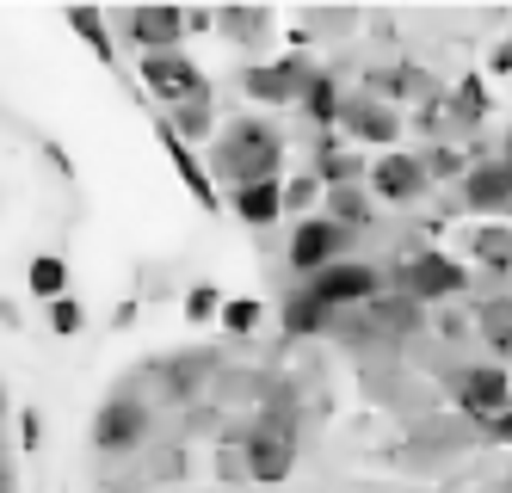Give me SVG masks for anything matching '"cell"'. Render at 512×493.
<instances>
[{"label":"cell","instance_id":"6da1fadb","mask_svg":"<svg viewBox=\"0 0 512 493\" xmlns=\"http://www.w3.org/2000/svg\"><path fill=\"white\" fill-rule=\"evenodd\" d=\"M297 450H303L297 407L278 401V407H266L260 420L247 426V438H241V463H247V475L260 481V487H278V481H290V469H297Z\"/></svg>","mask_w":512,"mask_h":493},{"label":"cell","instance_id":"7a4b0ae2","mask_svg":"<svg viewBox=\"0 0 512 493\" xmlns=\"http://www.w3.org/2000/svg\"><path fill=\"white\" fill-rule=\"evenodd\" d=\"M278 161H284V136H278L272 124H253V118L229 124V130H223V142L210 148V167L223 173L229 185H260V179H278Z\"/></svg>","mask_w":512,"mask_h":493},{"label":"cell","instance_id":"3957f363","mask_svg":"<svg viewBox=\"0 0 512 493\" xmlns=\"http://www.w3.org/2000/svg\"><path fill=\"white\" fill-rule=\"evenodd\" d=\"M303 296L315 302V309H327V315H352V309H364V302L383 296V272L364 265V259H340V265H321V272L303 284Z\"/></svg>","mask_w":512,"mask_h":493},{"label":"cell","instance_id":"277c9868","mask_svg":"<svg viewBox=\"0 0 512 493\" xmlns=\"http://www.w3.org/2000/svg\"><path fill=\"white\" fill-rule=\"evenodd\" d=\"M457 290H469V272H463L451 253L420 247V253H408V259L395 265V296H408L414 309H426V302H445V296H457Z\"/></svg>","mask_w":512,"mask_h":493},{"label":"cell","instance_id":"5b68a950","mask_svg":"<svg viewBox=\"0 0 512 493\" xmlns=\"http://www.w3.org/2000/svg\"><path fill=\"white\" fill-rule=\"evenodd\" d=\"M155 432V407L142 395H112L99 413H93V450L99 457H130V450H142Z\"/></svg>","mask_w":512,"mask_h":493},{"label":"cell","instance_id":"8992f818","mask_svg":"<svg viewBox=\"0 0 512 493\" xmlns=\"http://www.w3.org/2000/svg\"><path fill=\"white\" fill-rule=\"evenodd\" d=\"M309 74H315V62H309L303 50H290V56H278V62H253V68L241 74V87L260 99V105H297L303 87H309Z\"/></svg>","mask_w":512,"mask_h":493},{"label":"cell","instance_id":"52a82bcc","mask_svg":"<svg viewBox=\"0 0 512 493\" xmlns=\"http://www.w3.org/2000/svg\"><path fill=\"white\" fill-rule=\"evenodd\" d=\"M340 259H352V235L327 216H303L297 235H290V265H297L303 278H315L321 265H340Z\"/></svg>","mask_w":512,"mask_h":493},{"label":"cell","instance_id":"ba28073f","mask_svg":"<svg viewBox=\"0 0 512 493\" xmlns=\"http://www.w3.org/2000/svg\"><path fill=\"white\" fill-rule=\"evenodd\" d=\"M142 87H149L167 111L186 105V99H198V93H210L204 68H198L186 50H173V56H142Z\"/></svg>","mask_w":512,"mask_h":493},{"label":"cell","instance_id":"9c48e42d","mask_svg":"<svg viewBox=\"0 0 512 493\" xmlns=\"http://www.w3.org/2000/svg\"><path fill=\"white\" fill-rule=\"evenodd\" d=\"M334 130H346L352 142H401V111L395 105H383V99H371V93H340V118H334Z\"/></svg>","mask_w":512,"mask_h":493},{"label":"cell","instance_id":"30bf717a","mask_svg":"<svg viewBox=\"0 0 512 493\" xmlns=\"http://www.w3.org/2000/svg\"><path fill=\"white\" fill-rule=\"evenodd\" d=\"M124 37L142 56H173L186 44V7H130L124 13Z\"/></svg>","mask_w":512,"mask_h":493},{"label":"cell","instance_id":"8fae6325","mask_svg":"<svg viewBox=\"0 0 512 493\" xmlns=\"http://www.w3.org/2000/svg\"><path fill=\"white\" fill-rule=\"evenodd\" d=\"M451 401L475 420H488V413H506L512 407V383H506V364H475V370H457L451 376Z\"/></svg>","mask_w":512,"mask_h":493},{"label":"cell","instance_id":"7c38bea8","mask_svg":"<svg viewBox=\"0 0 512 493\" xmlns=\"http://www.w3.org/2000/svg\"><path fill=\"white\" fill-rule=\"evenodd\" d=\"M371 192H377L383 204H420V198L432 192V179L420 173V161L408 155V148H389V155L371 161Z\"/></svg>","mask_w":512,"mask_h":493},{"label":"cell","instance_id":"4fadbf2b","mask_svg":"<svg viewBox=\"0 0 512 493\" xmlns=\"http://www.w3.org/2000/svg\"><path fill=\"white\" fill-rule=\"evenodd\" d=\"M463 204L475 210V216H494V222H506V204H512V161H506V148L494 161H482L469 179H463Z\"/></svg>","mask_w":512,"mask_h":493},{"label":"cell","instance_id":"5bb4252c","mask_svg":"<svg viewBox=\"0 0 512 493\" xmlns=\"http://www.w3.org/2000/svg\"><path fill=\"white\" fill-rule=\"evenodd\" d=\"M364 81H371L383 99H401V105H432V99H438V81H432L426 68H414V62H389V68H371ZM377 93H371V99H377Z\"/></svg>","mask_w":512,"mask_h":493},{"label":"cell","instance_id":"9a60e30c","mask_svg":"<svg viewBox=\"0 0 512 493\" xmlns=\"http://www.w3.org/2000/svg\"><path fill=\"white\" fill-rule=\"evenodd\" d=\"M229 210L247 222V229H272V222L284 216V210H278V179H260V185H235V192H229Z\"/></svg>","mask_w":512,"mask_h":493},{"label":"cell","instance_id":"2e32d148","mask_svg":"<svg viewBox=\"0 0 512 493\" xmlns=\"http://www.w3.org/2000/svg\"><path fill=\"white\" fill-rule=\"evenodd\" d=\"M321 148V155H315V185H321V192H334V185H358V173H364V161H358V148H340L334 136H321L315 142Z\"/></svg>","mask_w":512,"mask_h":493},{"label":"cell","instance_id":"e0dca14e","mask_svg":"<svg viewBox=\"0 0 512 493\" xmlns=\"http://www.w3.org/2000/svg\"><path fill=\"white\" fill-rule=\"evenodd\" d=\"M297 105H303V118H309V124H315L321 136H334V118H340V81H334V74H327V68H315Z\"/></svg>","mask_w":512,"mask_h":493},{"label":"cell","instance_id":"ac0fdd59","mask_svg":"<svg viewBox=\"0 0 512 493\" xmlns=\"http://www.w3.org/2000/svg\"><path fill=\"white\" fill-rule=\"evenodd\" d=\"M161 148H167V161L179 167V179H186V192H192V198H198L204 210H216V192H210V173H204V161H198V155H192V148L179 142V136H173L167 124H161Z\"/></svg>","mask_w":512,"mask_h":493},{"label":"cell","instance_id":"d6986e66","mask_svg":"<svg viewBox=\"0 0 512 493\" xmlns=\"http://www.w3.org/2000/svg\"><path fill=\"white\" fill-rule=\"evenodd\" d=\"M161 124H167V130H173L179 142H186V148H192V142H210V124H216V105H210V93H198V99H186V105H173V111H167Z\"/></svg>","mask_w":512,"mask_h":493},{"label":"cell","instance_id":"ffe728a7","mask_svg":"<svg viewBox=\"0 0 512 493\" xmlns=\"http://www.w3.org/2000/svg\"><path fill=\"white\" fill-rule=\"evenodd\" d=\"M321 198H327V222H340L346 235H352V229H364V222L377 216L371 192H358V185H334V192H321Z\"/></svg>","mask_w":512,"mask_h":493},{"label":"cell","instance_id":"44dd1931","mask_svg":"<svg viewBox=\"0 0 512 493\" xmlns=\"http://www.w3.org/2000/svg\"><path fill=\"white\" fill-rule=\"evenodd\" d=\"M327 327H334V315L315 309L303 290H290V296H284V339H315V333H327Z\"/></svg>","mask_w":512,"mask_h":493},{"label":"cell","instance_id":"7402d4cb","mask_svg":"<svg viewBox=\"0 0 512 493\" xmlns=\"http://www.w3.org/2000/svg\"><path fill=\"white\" fill-rule=\"evenodd\" d=\"M25 284H31V296H38V302L68 296V259L62 253H38V259L25 265Z\"/></svg>","mask_w":512,"mask_h":493},{"label":"cell","instance_id":"603a6c76","mask_svg":"<svg viewBox=\"0 0 512 493\" xmlns=\"http://www.w3.org/2000/svg\"><path fill=\"white\" fill-rule=\"evenodd\" d=\"M210 25H223L235 44H253V37L272 25V13L266 7H223V13H210Z\"/></svg>","mask_w":512,"mask_h":493},{"label":"cell","instance_id":"cb8c5ba5","mask_svg":"<svg viewBox=\"0 0 512 493\" xmlns=\"http://www.w3.org/2000/svg\"><path fill=\"white\" fill-rule=\"evenodd\" d=\"M260 296H235V302H223V309H216V321H223V333L229 339H247L253 327H260Z\"/></svg>","mask_w":512,"mask_h":493},{"label":"cell","instance_id":"d4e9b609","mask_svg":"<svg viewBox=\"0 0 512 493\" xmlns=\"http://www.w3.org/2000/svg\"><path fill=\"white\" fill-rule=\"evenodd\" d=\"M68 25H75V31L87 37V50H93L99 62H112V31H105L99 7H68Z\"/></svg>","mask_w":512,"mask_h":493},{"label":"cell","instance_id":"484cf974","mask_svg":"<svg viewBox=\"0 0 512 493\" xmlns=\"http://www.w3.org/2000/svg\"><path fill=\"white\" fill-rule=\"evenodd\" d=\"M315 198H321V185H315L309 173H297V179H278V210H284V216H297V222H303Z\"/></svg>","mask_w":512,"mask_h":493},{"label":"cell","instance_id":"4316f807","mask_svg":"<svg viewBox=\"0 0 512 493\" xmlns=\"http://www.w3.org/2000/svg\"><path fill=\"white\" fill-rule=\"evenodd\" d=\"M475 259L494 265V272L506 278V259H512V235H506V222H488V229L475 235Z\"/></svg>","mask_w":512,"mask_h":493},{"label":"cell","instance_id":"83f0119b","mask_svg":"<svg viewBox=\"0 0 512 493\" xmlns=\"http://www.w3.org/2000/svg\"><path fill=\"white\" fill-rule=\"evenodd\" d=\"M414 161H420V173H426V179H457V173H463V148L432 142L426 155H414Z\"/></svg>","mask_w":512,"mask_h":493},{"label":"cell","instance_id":"f1b7e54d","mask_svg":"<svg viewBox=\"0 0 512 493\" xmlns=\"http://www.w3.org/2000/svg\"><path fill=\"white\" fill-rule=\"evenodd\" d=\"M44 309H50V333H56V339H75V333L87 327V309H81L75 296H56V302H44Z\"/></svg>","mask_w":512,"mask_h":493},{"label":"cell","instance_id":"f546056e","mask_svg":"<svg viewBox=\"0 0 512 493\" xmlns=\"http://www.w3.org/2000/svg\"><path fill=\"white\" fill-rule=\"evenodd\" d=\"M482 339H488V346L500 352V364H506V346H512V315H506V296L482 309Z\"/></svg>","mask_w":512,"mask_h":493},{"label":"cell","instance_id":"4dcf8cb0","mask_svg":"<svg viewBox=\"0 0 512 493\" xmlns=\"http://www.w3.org/2000/svg\"><path fill=\"white\" fill-rule=\"evenodd\" d=\"M216 309H223V290H216V284H192V290H186V321H192V327L216 321Z\"/></svg>","mask_w":512,"mask_h":493},{"label":"cell","instance_id":"1f68e13d","mask_svg":"<svg viewBox=\"0 0 512 493\" xmlns=\"http://www.w3.org/2000/svg\"><path fill=\"white\" fill-rule=\"evenodd\" d=\"M204 370H210V358H179V364H167V395H192Z\"/></svg>","mask_w":512,"mask_h":493},{"label":"cell","instance_id":"d6a6232c","mask_svg":"<svg viewBox=\"0 0 512 493\" xmlns=\"http://www.w3.org/2000/svg\"><path fill=\"white\" fill-rule=\"evenodd\" d=\"M475 426H482L488 438H500V444H506V438H512V407H506V413H488V420H475Z\"/></svg>","mask_w":512,"mask_h":493},{"label":"cell","instance_id":"836d02e7","mask_svg":"<svg viewBox=\"0 0 512 493\" xmlns=\"http://www.w3.org/2000/svg\"><path fill=\"white\" fill-rule=\"evenodd\" d=\"M38 432H44V420L25 407V413H19V444H25V450H38Z\"/></svg>","mask_w":512,"mask_h":493},{"label":"cell","instance_id":"e575fe53","mask_svg":"<svg viewBox=\"0 0 512 493\" xmlns=\"http://www.w3.org/2000/svg\"><path fill=\"white\" fill-rule=\"evenodd\" d=\"M488 74H494V81H506V74H512V50H506V44L488 50Z\"/></svg>","mask_w":512,"mask_h":493},{"label":"cell","instance_id":"d590c367","mask_svg":"<svg viewBox=\"0 0 512 493\" xmlns=\"http://www.w3.org/2000/svg\"><path fill=\"white\" fill-rule=\"evenodd\" d=\"M186 31H210V13L204 7H186Z\"/></svg>","mask_w":512,"mask_h":493},{"label":"cell","instance_id":"8d00e7d4","mask_svg":"<svg viewBox=\"0 0 512 493\" xmlns=\"http://www.w3.org/2000/svg\"><path fill=\"white\" fill-rule=\"evenodd\" d=\"M0 493H13V469H0Z\"/></svg>","mask_w":512,"mask_h":493},{"label":"cell","instance_id":"74e56055","mask_svg":"<svg viewBox=\"0 0 512 493\" xmlns=\"http://www.w3.org/2000/svg\"><path fill=\"white\" fill-rule=\"evenodd\" d=\"M0 413H7V383H0Z\"/></svg>","mask_w":512,"mask_h":493}]
</instances>
